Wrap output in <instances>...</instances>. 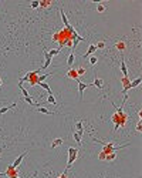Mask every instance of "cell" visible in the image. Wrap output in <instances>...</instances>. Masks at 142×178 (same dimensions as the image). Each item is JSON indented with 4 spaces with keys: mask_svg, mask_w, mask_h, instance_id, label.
<instances>
[{
    "mask_svg": "<svg viewBox=\"0 0 142 178\" xmlns=\"http://www.w3.org/2000/svg\"><path fill=\"white\" fill-rule=\"evenodd\" d=\"M47 103H48V104H53V105H56V104H57V100H56V97H54L53 94H50V96L47 97Z\"/></svg>",
    "mask_w": 142,
    "mask_h": 178,
    "instance_id": "13",
    "label": "cell"
},
{
    "mask_svg": "<svg viewBox=\"0 0 142 178\" xmlns=\"http://www.w3.org/2000/svg\"><path fill=\"white\" fill-rule=\"evenodd\" d=\"M39 6H40V1H37V0H34V1H31V7H33V9H37Z\"/></svg>",
    "mask_w": 142,
    "mask_h": 178,
    "instance_id": "27",
    "label": "cell"
},
{
    "mask_svg": "<svg viewBox=\"0 0 142 178\" xmlns=\"http://www.w3.org/2000/svg\"><path fill=\"white\" fill-rule=\"evenodd\" d=\"M0 131H1V128H0Z\"/></svg>",
    "mask_w": 142,
    "mask_h": 178,
    "instance_id": "34",
    "label": "cell"
},
{
    "mask_svg": "<svg viewBox=\"0 0 142 178\" xmlns=\"http://www.w3.org/2000/svg\"><path fill=\"white\" fill-rule=\"evenodd\" d=\"M142 130V120L138 121V126H136V131H141Z\"/></svg>",
    "mask_w": 142,
    "mask_h": 178,
    "instance_id": "29",
    "label": "cell"
},
{
    "mask_svg": "<svg viewBox=\"0 0 142 178\" xmlns=\"http://www.w3.org/2000/svg\"><path fill=\"white\" fill-rule=\"evenodd\" d=\"M16 178H19V177H16Z\"/></svg>",
    "mask_w": 142,
    "mask_h": 178,
    "instance_id": "35",
    "label": "cell"
},
{
    "mask_svg": "<svg viewBox=\"0 0 142 178\" xmlns=\"http://www.w3.org/2000/svg\"><path fill=\"white\" fill-rule=\"evenodd\" d=\"M53 4V1H40V6L41 7H48Z\"/></svg>",
    "mask_w": 142,
    "mask_h": 178,
    "instance_id": "21",
    "label": "cell"
},
{
    "mask_svg": "<svg viewBox=\"0 0 142 178\" xmlns=\"http://www.w3.org/2000/svg\"><path fill=\"white\" fill-rule=\"evenodd\" d=\"M121 71H122L124 77H128V67H126V64H125L124 60H121Z\"/></svg>",
    "mask_w": 142,
    "mask_h": 178,
    "instance_id": "7",
    "label": "cell"
},
{
    "mask_svg": "<svg viewBox=\"0 0 142 178\" xmlns=\"http://www.w3.org/2000/svg\"><path fill=\"white\" fill-rule=\"evenodd\" d=\"M26 155H27V151H24V153H23L21 155H19V157H17L16 160H14V162L11 164V167H13V168H17V167H19V165H20V164H21L23 158H24Z\"/></svg>",
    "mask_w": 142,
    "mask_h": 178,
    "instance_id": "3",
    "label": "cell"
},
{
    "mask_svg": "<svg viewBox=\"0 0 142 178\" xmlns=\"http://www.w3.org/2000/svg\"><path fill=\"white\" fill-rule=\"evenodd\" d=\"M17 104L16 103H13V104H10V105H7V107H3V108H0V114H4V113H7L9 110H11V108H14Z\"/></svg>",
    "mask_w": 142,
    "mask_h": 178,
    "instance_id": "10",
    "label": "cell"
},
{
    "mask_svg": "<svg viewBox=\"0 0 142 178\" xmlns=\"http://www.w3.org/2000/svg\"><path fill=\"white\" fill-rule=\"evenodd\" d=\"M92 86L98 87V88H102V87H104V83H102L101 78H95V80H94V83H92Z\"/></svg>",
    "mask_w": 142,
    "mask_h": 178,
    "instance_id": "11",
    "label": "cell"
},
{
    "mask_svg": "<svg viewBox=\"0 0 142 178\" xmlns=\"http://www.w3.org/2000/svg\"><path fill=\"white\" fill-rule=\"evenodd\" d=\"M75 71H77V74H78V76L85 74V69H84V67H78V69L75 70Z\"/></svg>",
    "mask_w": 142,
    "mask_h": 178,
    "instance_id": "22",
    "label": "cell"
},
{
    "mask_svg": "<svg viewBox=\"0 0 142 178\" xmlns=\"http://www.w3.org/2000/svg\"><path fill=\"white\" fill-rule=\"evenodd\" d=\"M115 46H117V49H118V50H124V49H125V43H124V41H118Z\"/></svg>",
    "mask_w": 142,
    "mask_h": 178,
    "instance_id": "20",
    "label": "cell"
},
{
    "mask_svg": "<svg viewBox=\"0 0 142 178\" xmlns=\"http://www.w3.org/2000/svg\"><path fill=\"white\" fill-rule=\"evenodd\" d=\"M50 76H53V74H51V73H47V74L40 76V77H39V81H37V84H39V83H44V80L47 78V77H50Z\"/></svg>",
    "mask_w": 142,
    "mask_h": 178,
    "instance_id": "17",
    "label": "cell"
},
{
    "mask_svg": "<svg viewBox=\"0 0 142 178\" xmlns=\"http://www.w3.org/2000/svg\"><path fill=\"white\" fill-rule=\"evenodd\" d=\"M73 137H74V140L78 143V145H81V135H80L77 131H74V134H73Z\"/></svg>",
    "mask_w": 142,
    "mask_h": 178,
    "instance_id": "18",
    "label": "cell"
},
{
    "mask_svg": "<svg viewBox=\"0 0 142 178\" xmlns=\"http://www.w3.org/2000/svg\"><path fill=\"white\" fill-rule=\"evenodd\" d=\"M97 10H98L100 13L105 12V6H104V4H101V3H98V7H97Z\"/></svg>",
    "mask_w": 142,
    "mask_h": 178,
    "instance_id": "24",
    "label": "cell"
},
{
    "mask_svg": "<svg viewBox=\"0 0 142 178\" xmlns=\"http://www.w3.org/2000/svg\"><path fill=\"white\" fill-rule=\"evenodd\" d=\"M77 155H78V148H74V147H70L68 148V162H67V170H70V167L74 164V161L77 160Z\"/></svg>",
    "mask_w": 142,
    "mask_h": 178,
    "instance_id": "1",
    "label": "cell"
},
{
    "mask_svg": "<svg viewBox=\"0 0 142 178\" xmlns=\"http://www.w3.org/2000/svg\"><path fill=\"white\" fill-rule=\"evenodd\" d=\"M50 64H51V58H45V63H44V66H43V69H47Z\"/></svg>",
    "mask_w": 142,
    "mask_h": 178,
    "instance_id": "26",
    "label": "cell"
},
{
    "mask_svg": "<svg viewBox=\"0 0 142 178\" xmlns=\"http://www.w3.org/2000/svg\"><path fill=\"white\" fill-rule=\"evenodd\" d=\"M100 160H105V154H104V153L100 154Z\"/></svg>",
    "mask_w": 142,
    "mask_h": 178,
    "instance_id": "30",
    "label": "cell"
},
{
    "mask_svg": "<svg viewBox=\"0 0 142 178\" xmlns=\"http://www.w3.org/2000/svg\"><path fill=\"white\" fill-rule=\"evenodd\" d=\"M39 86H40V87H43V88H45V90H47V93H48V96H50V94H53V91H51L50 86H48L47 83H39Z\"/></svg>",
    "mask_w": 142,
    "mask_h": 178,
    "instance_id": "12",
    "label": "cell"
},
{
    "mask_svg": "<svg viewBox=\"0 0 142 178\" xmlns=\"http://www.w3.org/2000/svg\"><path fill=\"white\" fill-rule=\"evenodd\" d=\"M141 81H142L141 77H138V78H135L134 81H131V83H129V86H128V90H131V88H135V87H138L139 84H141Z\"/></svg>",
    "mask_w": 142,
    "mask_h": 178,
    "instance_id": "5",
    "label": "cell"
},
{
    "mask_svg": "<svg viewBox=\"0 0 142 178\" xmlns=\"http://www.w3.org/2000/svg\"><path fill=\"white\" fill-rule=\"evenodd\" d=\"M58 53H60V49H54V50L48 51V54H50V57H53V56H56V54H58Z\"/></svg>",
    "mask_w": 142,
    "mask_h": 178,
    "instance_id": "23",
    "label": "cell"
},
{
    "mask_svg": "<svg viewBox=\"0 0 142 178\" xmlns=\"http://www.w3.org/2000/svg\"><path fill=\"white\" fill-rule=\"evenodd\" d=\"M121 83H122V86H124L122 88H125V87H128V86H129V83H131V81H129V78H128V77H122V78H121Z\"/></svg>",
    "mask_w": 142,
    "mask_h": 178,
    "instance_id": "15",
    "label": "cell"
},
{
    "mask_svg": "<svg viewBox=\"0 0 142 178\" xmlns=\"http://www.w3.org/2000/svg\"><path fill=\"white\" fill-rule=\"evenodd\" d=\"M77 83H78V94H80V98L82 100V94H84V91L88 88L90 86H92V84H87V83H82V81L77 80Z\"/></svg>",
    "mask_w": 142,
    "mask_h": 178,
    "instance_id": "2",
    "label": "cell"
},
{
    "mask_svg": "<svg viewBox=\"0 0 142 178\" xmlns=\"http://www.w3.org/2000/svg\"><path fill=\"white\" fill-rule=\"evenodd\" d=\"M101 178H105V177H101Z\"/></svg>",
    "mask_w": 142,
    "mask_h": 178,
    "instance_id": "33",
    "label": "cell"
},
{
    "mask_svg": "<svg viewBox=\"0 0 142 178\" xmlns=\"http://www.w3.org/2000/svg\"><path fill=\"white\" fill-rule=\"evenodd\" d=\"M19 88L21 90L23 96H24V97H27V96H28V91H27V90H26V88H24V87H23V84H20V83H19Z\"/></svg>",
    "mask_w": 142,
    "mask_h": 178,
    "instance_id": "19",
    "label": "cell"
},
{
    "mask_svg": "<svg viewBox=\"0 0 142 178\" xmlns=\"http://www.w3.org/2000/svg\"><path fill=\"white\" fill-rule=\"evenodd\" d=\"M97 61H98V58H97V57H94V56H92V57L90 58V64H91V66H94V64H97Z\"/></svg>",
    "mask_w": 142,
    "mask_h": 178,
    "instance_id": "25",
    "label": "cell"
},
{
    "mask_svg": "<svg viewBox=\"0 0 142 178\" xmlns=\"http://www.w3.org/2000/svg\"><path fill=\"white\" fill-rule=\"evenodd\" d=\"M75 128H77V132H78L80 135H82V134H84V128H82V121H78V123L75 124Z\"/></svg>",
    "mask_w": 142,
    "mask_h": 178,
    "instance_id": "8",
    "label": "cell"
},
{
    "mask_svg": "<svg viewBox=\"0 0 142 178\" xmlns=\"http://www.w3.org/2000/svg\"><path fill=\"white\" fill-rule=\"evenodd\" d=\"M67 77L68 78H74V80H78V74H77V71L74 69H70L67 73Z\"/></svg>",
    "mask_w": 142,
    "mask_h": 178,
    "instance_id": "6",
    "label": "cell"
},
{
    "mask_svg": "<svg viewBox=\"0 0 142 178\" xmlns=\"http://www.w3.org/2000/svg\"><path fill=\"white\" fill-rule=\"evenodd\" d=\"M95 47L97 49H104V47H105V43H104V41H98V44H95Z\"/></svg>",
    "mask_w": 142,
    "mask_h": 178,
    "instance_id": "28",
    "label": "cell"
},
{
    "mask_svg": "<svg viewBox=\"0 0 142 178\" xmlns=\"http://www.w3.org/2000/svg\"><path fill=\"white\" fill-rule=\"evenodd\" d=\"M0 86H1V78H0Z\"/></svg>",
    "mask_w": 142,
    "mask_h": 178,
    "instance_id": "32",
    "label": "cell"
},
{
    "mask_svg": "<svg viewBox=\"0 0 142 178\" xmlns=\"http://www.w3.org/2000/svg\"><path fill=\"white\" fill-rule=\"evenodd\" d=\"M95 50H97L95 44H91V46L88 47V50H87V53H84V54H82V57H84V58L90 57V56H91V54H92V53H95Z\"/></svg>",
    "mask_w": 142,
    "mask_h": 178,
    "instance_id": "4",
    "label": "cell"
},
{
    "mask_svg": "<svg viewBox=\"0 0 142 178\" xmlns=\"http://www.w3.org/2000/svg\"><path fill=\"white\" fill-rule=\"evenodd\" d=\"M67 64H68V67H71V66L74 64V53H70L68 60H67Z\"/></svg>",
    "mask_w": 142,
    "mask_h": 178,
    "instance_id": "16",
    "label": "cell"
},
{
    "mask_svg": "<svg viewBox=\"0 0 142 178\" xmlns=\"http://www.w3.org/2000/svg\"><path fill=\"white\" fill-rule=\"evenodd\" d=\"M37 110H39L40 113H43V114H48V115H51V114H53V111H50V110H47L45 107H41V105H40V107H39Z\"/></svg>",
    "mask_w": 142,
    "mask_h": 178,
    "instance_id": "14",
    "label": "cell"
},
{
    "mask_svg": "<svg viewBox=\"0 0 142 178\" xmlns=\"http://www.w3.org/2000/svg\"><path fill=\"white\" fill-rule=\"evenodd\" d=\"M0 175H6V174H3V172H0Z\"/></svg>",
    "mask_w": 142,
    "mask_h": 178,
    "instance_id": "31",
    "label": "cell"
},
{
    "mask_svg": "<svg viewBox=\"0 0 142 178\" xmlns=\"http://www.w3.org/2000/svg\"><path fill=\"white\" fill-rule=\"evenodd\" d=\"M62 144V138H56L53 143H51V148H57V147H60Z\"/></svg>",
    "mask_w": 142,
    "mask_h": 178,
    "instance_id": "9",
    "label": "cell"
}]
</instances>
